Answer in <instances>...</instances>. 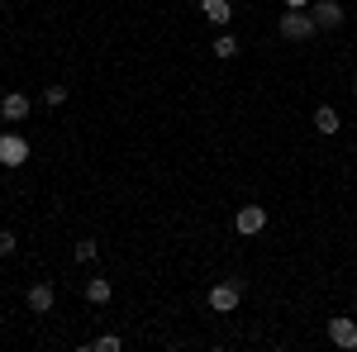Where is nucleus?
<instances>
[{
    "instance_id": "f257e3e1",
    "label": "nucleus",
    "mask_w": 357,
    "mask_h": 352,
    "mask_svg": "<svg viewBox=\"0 0 357 352\" xmlns=\"http://www.w3.org/2000/svg\"><path fill=\"white\" fill-rule=\"evenodd\" d=\"M276 29H281V38H291V43H305V38L319 33V24H314L310 10H286V15L276 20Z\"/></svg>"
},
{
    "instance_id": "f03ea898",
    "label": "nucleus",
    "mask_w": 357,
    "mask_h": 352,
    "mask_svg": "<svg viewBox=\"0 0 357 352\" xmlns=\"http://www.w3.org/2000/svg\"><path fill=\"white\" fill-rule=\"evenodd\" d=\"M243 305V281H220V286H210V309L215 314H234Z\"/></svg>"
},
{
    "instance_id": "7ed1b4c3",
    "label": "nucleus",
    "mask_w": 357,
    "mask_h": 352,
    "mask_svg": "<svg viewBox=\"0 0 357 352\" xmlns=\"http://www.w3.org/2000/svg\"><path fill=\"white\" fill-rule=\"evenodd\" d=\"M24 162H29V138L5 129L0 134V167H24Z\"/></svg>"
},
{
    "instance_id": "20e7f679",
    "label": "nucleus",
    "mask_w": 357,
    "mask_h": 352,
    "mask_svg": "<svg viewBox=\"0 0 357 352\" xmlns=\"http://www.w3.org/2000/svg\"><path fill=\"white\" fill-rule=\"evenodd\" d=\"M29 109H33V100H29L24 91H5V95H0V119H5V124H24Z\"/></svg>"
},
{
    "instance_id": "39448f33",
    "label": "nucleus",
    "mask_w": 357,
    "mask_h": 352,
    "mask_svg": "<svg viewBox=\"0 0 357 352\" xmlns=\"http://www.w3.org/2000/svg\"><path fill=\"white\" fill-rule=\"evenodd\" d=\"M234 229H238L243 238H257V234L267 229V210H262V205H243V210L234 215Z\"/></svg>"
},
{
    "instance_id": "423d86ee",
    "label": "nucleus",
    "mask_w": 357,
    "mask_h": 352,
    "mask_svg": "<svg viewBox=\"0 0 357 352\" xmlns=\"http://www.w3.org/2000/svg\"><path fill=\"white\" fill-rule=\"evenodd\" d=\"M329 343L333 348H343V352H357V319H329Z\"/></svg>"
},
{
    "instance_id": "0eeeda50",
    "label": "nucleus",
    "mask_w": 357,
    "mask_h": 352,
    "mask_svg": "<svg viewBox=\"0 0 357 352\" xmlns=\"http://www.w3.org/2000/svg\"><path fill=\"white\" fill-rule=\"evenodd\" d=\"M310 15H314V24H319V29H338L343 20H348L338 0H314V5H310Z\"/></svg>"
},
{
    "instance_id": "6e6552de",
    "label": "nucleus",
    "mask_w": 357,
    "mask_h": 352,
    "mask_svg": "<svg viewBox=\"0 0 357 352\" xmlns=\"http://www.w3.org/2000/svg\"><path fill=\"white\" fill-rule=\"evenodd\" d=\"M24 300H29V309H33V314H48V309L57 305V291H53V281H33Z\"/></svg>"
},
{
    "instance_id": "1a4fd4ad",
    "label": "nucleus",
    "mask_w": 357,
    "mask_h": 352,
    "mask_svg": "<svg viewBox=\"0 0 357 352\" xmlns=\"http://www.w3.org/2000/svg\"><path fill=\"white\" fill-rule=\"evenodd\" d=\"M200 15H205V24L229 29V20H234V5H229V0H200Z\"/></svg>"
},
{
    "instance_id": "9d476101",
    "label": "nucleus",
    "mask_w": 357,
    "mask_h": 352,
    "mask_svg": "<svg viewBox=\"0 0 357 352\" xmlns=\"http://www.w3.org/2000/svg\"><path fill=\"white\" fill-rule=\"evenodd\" d=\"M314 129H319L324 138H333L338 129H343V119H338V109H333V105H319V109H314Z\"/></svg>"
},
{
    "instance_id": "9b49d317",
    "label": "nucleus",
    "mask_w": 357,
    "mask_h": 352,
    "mask_svg": "<svg viewBox=\"0 0 357 352\" xmlns=\"http://www.w3.org/2000/svg\"><path fill=\"white\" fill-rule=\"evenodd\" d=\"M86 300H91V305H110L114 286L105 281V276H91V281H86Z\"/></svg>"
},
{
    "instance_id": "f8f14e48",
    "label": "nucleus",
    "mask_w": 357,
    "mask_h": 352,
    "mask_svg": "<svg viewBox=\"0 0 357 352\" xmlns=\"http://www.w3.org/2000/svg\"><path fill=\"white\" fill-rule=\"evenodd\" d=\"M210 53L220 57V62H229V57H238V38H234V33H220V38L210 43Z\"/></svg>"
},
{
    "instance_id": "ddd939ff",
    "label": "nucleus",
    "mask_w": 357,
    "mask_h": 352,
    "mask_svg": "<svg viewBox=\"0 0 357 352\" xmlns=\"http://www.w3.org/2000/svg\"><path fill=\"white\" fill-rule=\"evenodd\" d=\"M119 348H124V343H119L114 333H100V338H91V343H86V352H119Z\"/></svg>"
},
{
    "instance_id": "4468645a",
    "label": "nucleus",
    "mask_w": 357,
    "mask_h": 352,
    "mask_svg": "<svg viewBox=\"0 0 357 352\" xmlns=\"http://www.w3.org/2000/svg\"><path fill=\"white\" fill-rule=\"evenodd\" d=\"M96 252H100V243H91V238H82V243L72 247V257H77V262H96Z\"/></svg>"
},
{
    "instance_id": "2eb2a0df",
    "label": "nucleus",
    "mask_w": 357,
    "mask_h": 352,
    "mask_svg": "<svg viewBox=\"0 0 357 352\" xmlns=\"http://www.w3.org/2000/svg\"><path fill=\"white\" fill-rule=\"evenodd\" d=\"M43 105H48V109L67 105V86H48V91H43Z\"/></svg>"
},
{
    "instance_id": "dca6fc26",
    "label": "nucleus",
    "mask_w": 357,
    "mask_h": 352,
    "mask_svg": "<svg viewBox=\"0 0 357 352\" xmlns=\"http://www.w3.org/2000/svg\"><path fill=\"white\" fill-rule=\"evenodd\" d=\"M15 234H10V229H0V257H15Z\"/></svg>"
},
{
    "instance_id": "f3484780",
    "label": "nucleus",
    "mask_w": 357,
    "mask_h": 352,
    "mask_svg": "<svg viewBox=\"0 0 357 352\" xmlns=\"http://www.w3.org/2000/svg\"><path fill=\"white\" fill-rule=\"evenodd\" d=\"M281 5H286V10H310L314 0H281Z\"/></svg>"
},
{
    "instance_id": "a211bd4d",
    "label": "nucleus",
    "mask_w": 357,
    "mask_h": 352,
    "mask_svg": "<svg viewBox=\"0 0 357 352\" xmlns=\"http://www.w3.org/2000/svg\"><path fill=\"white\" fill-rule=\"evenodd\" d=\"M353 95H357V77H353Z\"/></svg>"
}]
</instances>
